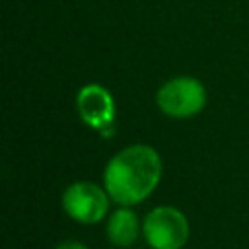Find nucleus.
Returning <instances> with one entry per match:
<instances>
[{"label": "nucleus", "instance_id": "1", "mask_svg": "<svg viewBox=\"0 0 249 249\" xmlns=\"http://www.w3.org/2000/svg\"><path fill=\"white\" fill-rule=\"evenodd\" d=\"M161 158L148 144H130L119 150L103 169V187L119 206L146 200L161 179Z\"/></svg>", "mask_w": 249, "mask_h": 249}, {"label": "nucleus", "instance_id": "2", "mask_svg": "<svg viewBox=\"0 0 249 249\" xmlns=\"http://www.w3.org/2000/svg\"><path fill=\"white\" fill-rule=\"evenodd\" d=\"M158 109L171 119H191L206 105V88L195 76H173L156 91Z\"/></svg>", "mask_w": 249, "mask_h": 249}, {"label": "nucleus", "instance_id": "3", "mask_svg": "<svg viewBox=\"0 0 249 249\" xmlns=\"http://www.w3.org/2000/svg\"><path fill=\"white\" fill-rule=\"evenodd\" d=\"M142 235L152 249H183L191 228L187 216L175 206H156L142 220Z\"/></svg>", "mask_w": 249, "mask_h": 249}, {"label": "nucleus", "instance_id": "4", "mask_svg": "<svg viewBox=\"0 0 249 249\" xmlns=\"http://www.w3.org/2000/svg\"><path fill=\"white\" fill-rule=\"evenodd\" d=\"M109 193L91 181H76L62 193L64 212L80 224H97L109 212Z\"/></svg>", "mask_w": 249, "mask_h": 249}, {"label": "nucleus", "instance_id": "5", "mask_svg": "<svg viewBox=\"0 0 249 249\" xmlns=\"http://www.w3.org/2000/svg\"><path fill=\"white\" fill-rule=\"evenodd\" d=\"M76 111L80 119L95 130L111 128L117 115V105L111 91L101 84H86L76 95Z\"/></svg>", "mask_w": 249, "mask_h": 249}, {"label": "nucleus", "instance_id": "6", "mask_svg": "<svg viewBox=\"0 0 249 249\" xmlns=\"http://www.w3.org/2000/svg\"><path fill=\"white\" fill-rule=\"evenodd\" d=\"M107 237L117 247H130L140 235V220L130 206H121L109 214Z\"/></svg>", "mask_w": 249, "mask_h": 249}, {"label": "nucleus", "instance_id": "7", "mask_svg": "<svg viewBox=\"0 0 249 249\" xmlns=\"http://www.w3.org/2000/svg\"><path fill=\"white\" fill-rule=\"evenodd\" d=\"M54 249H88L84 243H80V241H74V239H68V241H62V243H58Z\"/></svg>", "mask_w": 249, "mask_h": 249}]
</instances>
